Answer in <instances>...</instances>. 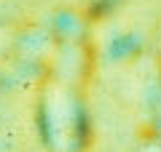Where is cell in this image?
<instances>
[{"label":"cell","instance_id":"cell-1","mask_svg":"<svg viewBox=\"0 0 161 152\" xmlns=\"http://www.w3.org/2000/svg\"><path fill=\"white\" fill-rule=\"evenodd\" d=\"M83 109L78 104L75 88L51 80L46 88L43 99H40V128L43 136L57 152H70L73 144L80 139V128H83Z\"/></svg>","mask_w":161,"mask_h":152},{"label":"cell","instance_id":"cell-3","mask_svg":"<svg viewBox=\"0 0 161 152\" xmlns=\"http://www.w3.org/2000/svg\"><path fill=\"white\" fill-rule=\"evenodd\" d=\"M48 32L57 45H80L86 40V16L78 8H59L51 19Z\"/></svg>","mask_w":161,"mask_h":152},{"label":"cell","instance_id":"cell-2","mask_svg":"<svg viewBox=\"0 0 161 152\" xmlns=\"http://www.w3.org/2000/svg\"><path fill=\"white\" fill-rule=\"evenodd\" d=\"M54 51H57V43L51 32L43 27H27L16 38V56L24 64H40L43 59L54 56Z\"/></svg>","mask_w":161,"mask_h":152}]
</instances>
